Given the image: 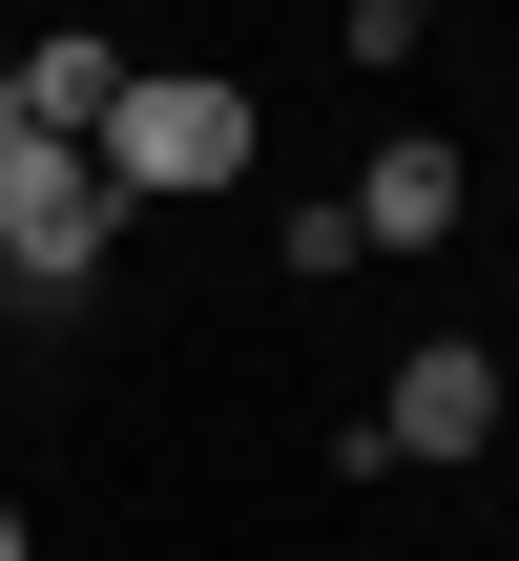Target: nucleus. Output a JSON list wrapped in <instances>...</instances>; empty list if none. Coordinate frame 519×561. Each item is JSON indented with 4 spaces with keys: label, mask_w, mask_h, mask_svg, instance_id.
Listing matches in <instances>:
<instances>
[{
    "label": "nucleus",
    "mask_w": 519,
    "mask_h": 561,
    "mask_svg": "<svg viewBox=\"0 0 519 561\" xmlns=\"http://www.w3.org/2000/svg\"><path fill=\"white\" fill-rule=\"evenodd\" d=\"M83 167H104V208H187V187L250 167V83H208V62H125V104L83 125Z\"/></svg>",
    "instance_id": "f257e3e1"
},
{
    "label": "nucleus",
    "mask_w": 519,
    "mask_h": 561,
    "mask_svg": "<svg viewBox=\"0 0 519 561\" xmlns=\"http://www.w3.org/2000/svg\"><path fill=\"white\" fill-rule=\"evenodd\" d=\"M104 250H125L104 167H83V146H0V271H21V312H62Z\"/></svg>",
    "instance_id": "f03ea898"
},
{
    "label": "nucleus",
    "mask_w": 519,
    "mask_h": 561,
    "mask_svg": "<svg viewBox=\"0 0 519 561\" xmlns=\"http://www.w3.org/2000/svg\"><path fill=\"white\" fill-rule=\"evenodd\" d=\"M478 437H499V354L478 333H416L374 375V458H478Z\"/></svg>",
    "instance_id": "7ed1b4c3"
},
{
    "label": "nucleus",
    "mask_w": 519,
    "mask_h": 561,
    "mask_svg": "<svg viewBox=\"0 0 519 561\" xmlns=\"http://www.w3.org/2000/svg\"><path fill=\"white\" fill-rule=\"evenodd\" d=\"M458 187H478L458 146H374V167L333 187V229H354V250H437V229H458Z\"/></svg>",
    "instance_id": "20e7f679"
},
{
    "label": "nucleus",
    "mask_w": 519,
    "mask_h": 561,
    "mask_svg": "<svg viewBox=\"0 0 519 561\" xmlns=\"http://www.w3.org/2000/svg\"><path fill=\"white\" fill-rule=\"evenodd\" d=\"M0 83H21V146H83V125L125 104V42H83V21H62V42H21Z\"/></svg>",
    "instance_id": "39448f33"
},
{
    "label": "nucleus",
    "mask_w": 519,
    "mask_h": 561,
    "mask_svg": "<svg viewBox=\"0 0 519 561\" xmlns=\"http://www.w3.org/2000/svg\"><path fill=\"white\" fill-rule=\"evenodd\" d=\"M0 561H21V500H0Z\"/></svg>",
    "instance_id": "423d86ee"
}]
</instances>
